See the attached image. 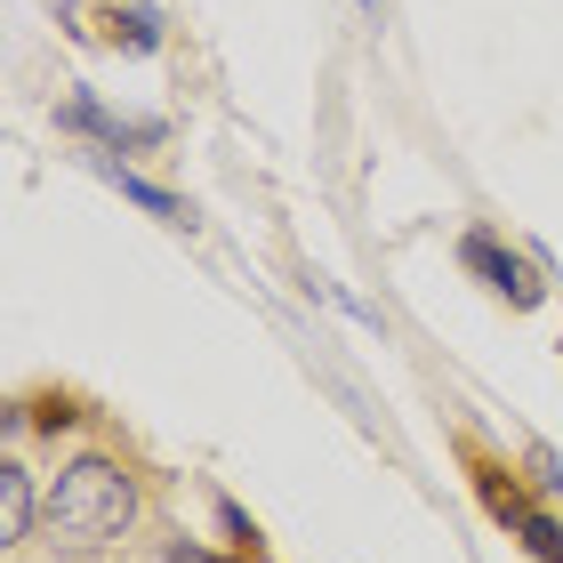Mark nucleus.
<instances>
[{"mask_svg":"<svg viewBox=\"0 0 563 563\" xmlns=\"http://www.w3.org/2000/svg\"><path fill=\"white\" fill-rule=\"evenodd\" d=\"M137 523V483L121 459H73L57 475V492H48V540L57 548H106L121 531Z\"/></svg>","mask_w":563,"mask_h":563,"instance_id":"obj_1","label":"nucleus"},{"mask_svg":"<svg viewBox=\"0 0 563 563\" xmlns=\"http://www.w3.org/2000/svg\"><path fill=\"white\" fill-rule=\"evenodd\" d=\"M475 492H483V507H492V523H507L540 563H563V531H555V516H548V507H531L516 483H507V467H475Z\"/></svg>","mask_w":563,"mask_h":563,"instance_id":"obj_2","label":"nucleus"},{"mask_svg":"<svg viewBox=\"0 0 563 563\" xmlns=\"http://www.w3.org/2000/svg\"><path fill=\"white\" fill-rule=\"evenodd\" d=\"M459 258H467L483 282H492V290H499L507 306H540V282H531V266H523L499 234H467V242H459Z\"/></svg>","mask_w":563,"mask_h":563,"instance_id":"obj_3","label":"nucleus"},{"mask_svg":"<svg viewBox=\"0 0 563 563\" xmlns=\"http://www.w3.org/2000/svg\"><path fill=\"white\" fill-rule=\"evenodd\" d=\"M24 531H33V475H24L16 459H9V467H0V540L16 548Z\"/></svg>","mask_w":563,"mask_h":563,"instance_id":"obj_4","label":"nucleus"},{"mask_svg":"<svg viewBox=\"0 0 563 563\" xmlns=\"http://www.w3.org/2000/svg\"><path fill=\"white\" fill-rule=\"evenodd\" d=\"M106 24H113L121 48H137V57H153V48H162V16H153V9H113Z\"/></svg>","mask_w":563,"mask_h":563,"instance_id":"obj_5","label":"nucleus"},{"mask_svg":"<svg viewBox=\"0 0 563 563\" xmlns=\"http://www.w3.org/2000/svg\"><path fill=\"white\" fill-rule=\"evenodd\" d=\"M106 177H113V186H121V194L137 201V210H153V218H169V225H177V194H162V186H145V177H130L121 162H106Z\"/></svg>","mask_w":563,"mask_h":563,"instance_id":"obj_6","label":"nucleus"},{"mask_svg":"<svg viewBox=\"0 0 563 563\" xmlns=\"http://www.w3.org/2000/svg\"><path fill=\"white\" fill-rule=\"evenodd\" d=\"M531 475H540V492H563V459L555 451H531Z\"/></svg>","mask_w":563,"mask_h":563,"instance_id":"obj_7","label":"nucleus"},{"mask_svg":"<svg viewBox=\"0 0 563 563\" xmlns=\"http://www.w3.org/2000/svg\"><path fill=\"white\" fill-rule=\"evenodd\" d=\"M169 563H218V555H201V548H186V540H177V548H169Z\"/></svg>","mask_w":563,"mask_h":563,"instance_id":"obj_8","label":"nucleus"},{"mask_svg":"<svg viewBox=\"0 0 563 563\" xmlns=\"http://www.w3.org/2000/svg\"><path fill=\"white\" fill-rule=\"evenodd\" d=\"M363 9H371V16H378V9H387V0H363Z\"/></svg>","mask_w":563,"mask_h":563,"instance_id":"obj_9","label":"nucleus"}]
</instances>
